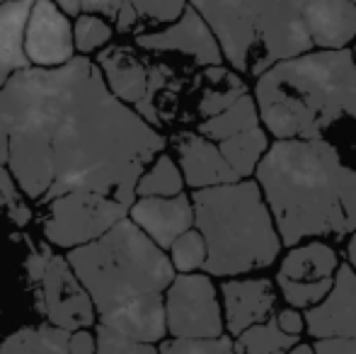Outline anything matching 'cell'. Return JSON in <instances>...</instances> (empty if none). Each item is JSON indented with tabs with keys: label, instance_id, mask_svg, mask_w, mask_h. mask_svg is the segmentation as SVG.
Listing matches in <instances>:
<instances>
[{
	"label": "cell",
	"instance_id": "obj_1",
	"mask_svg": "<svg viewBox=\"0 0 356 354\" xmlns=\"http://www.w3.org/2000/svg\"><path fill=\"white\" fill-rule=\"evenodd\" d=\"M5 129L37 127L51 141L54 184L42 202L66 192H95L124 207L165 136L109 92L102 71L88 56L54 68L27 66L0 88Z\"/></svg>",
	"mask_w": 356,
	"mask_h": 354
},
{
	"label": "cell",
	"instance_id": "obj_2",
	"mask_svg": "<svg viewBox=\"0 0 356 354\" xmlns=\"http://www.w3.org/2000/svg\"><path fill=\"white\" fill-rule=\"evenodd\" d=\"M257 182L284 246L356 231V166L323 138H279L257 163Z\"/></svg>",
	"mask_w": 356,
	"mask_h": 354
},
{
	"label": "cell",
	"instance_id": "obj_3",
	"mask_svg": "<svg viewBox=\"0 0 356 354\" xmlns=\"http://www.w3.org/2000/svg\"><path fill=\"white\" fill-rule=\"evenodd\" d=\"M254 104L277 138H320L337 119H356L352 49L305 51L257 76Z\"/></svg>",
	"mask_w": 356,
	"mask_h": 354
},
{
	"label": "cell",
	"instance_id": "obj_4",
	"mask_svg": "<svg viewBox=\"0 0 356 354\" xmlns=\"http://www.w3.org/2000/svg\"><path fill=\"white\" fill-rule=\"evenodd\" d=\"M192 207L207 243V274L235 277L269 267L279 257L282 238L257 182L238 179L194 189Z\"/></svg>",
	"mask_w": 356,
	"mask_h": 354
},
{
	"label": "cell",
	"instance_id": "obj_5",
	"mask_svg": "<svg viewBox=\"0 0 356 354\" xmlns=\"http://www.w3.org/2000/svg\"><path fill=\"white\" fill-rule=\"evenodd\" d=\"M213 32L223 58L257 78L274 63L313 49L303 0H187Z\"/></svg>",
	"mask_w": 356,
	"mask_h": 354
},
{
	"label": "cell",
	"instance_id": "obj_6",
	"mask_svg": "<svg viewBox=\"0 0 356 354\" xmlns=\"http://www.w3.org/2000/svg\"><path fill=\"white\" fill-rule=\"evenodd\" d=\"M66 260L99 316L134 298L163 293L175 279V267L165 250L131 218H122L99 238L71 248Z\"/></svg>",
	"mask_w": 356,
	"mask_h": 354
},
{
	"label": "cell",
	"instance_id": "obj_7",
	"mask_svg": "<svg viewBox=\"0 0 356 354\" xmlns=\"http://www.w3.org/2000/svg\"><path fill=\"white\" fill-rule=\"evenodd\" d=\"M27 272L42 296V311L51 325L80 330L95 325V306L90 293L75 277L66 257L54 255L49 248H37L27 257Z\"/></svg>",
	"mask_w": 356,
	"mask_h": 354
},
{
	"label": "cell",
	"instance_id": "obj_8",
	"mask_svg": "<svg viewBox=\"0 0 356 354\" xmlns=\"http://www.w3.org/2000/svg\"><path fill=\"white\" fill-rule=\"evenodd\" d=\"M44 204V238L58 248L85 246L129 216V207L95 192H66Z\"/></svg>",
	"mask_w": 356,
	"mask_h": 354
},
{
	"label": "cell",
	"instance_id": "obj_9",
	"mask_svg": "<svg viewBox=\"0 0 356 354\" xmlns=\"http://www.w3.org/2000/svg\"><path fill=\"white\" fill-rule=\"evenodd\" d=\"M165 325L172 337L211 340L223 335V311L209 274L184 272L165 289Z\"/></svg>",
	"mask_w": 356,
	"mask_h": 354
},
{
	"label": "cell",
	"instance_id": "obj_10",
	"mask_svg": "<svg viewBox=\"0 0 356 354\" xmlns=\"http://www.w3.org/2000/svg\"><path fill=\"white\" fill-rule=\"evenodd\" d=\"M337 252L327 243H308L298 246L282 260L277 284L291 308H313L332 289L337 272Z\"/></svg>",
	"mask_w": 356,
	"mask_h": 354
},
{
	"label": "cell",
	"instance_id": "obj_11",
	"mask_svg": "<svg viewBox=\"0 0 356 354\" xmlns=\"http://www.w3.org/2000/svg\"><path fill=\"white\" fill-rule=\"evenodd\" d=\"M75 54L73 24L54 0H34L24 24V56L29 66L54 68Z\"/></svg>",
	"mask_w": 356,
	"mask_h": 354
},
{
	"label": "cell",
	"instance_id": "obj_12",
	"mask_svg": "<svg viewBox=\"0 0 356 354\" xmlns=\"http://www.w3.org/2000/svg\"><path fill=\"white\" fill-rule=\"evenodd\" d=\"M8 166L15 184L29 199H44L54 184V151L49 136L37 127L10 129Z\"/></svg>",
	"mask_w": 356,
	"mask_h": 354
},
{
	"label": "cell",
	"instance_id": "obj_13",
	"mask_svg": "<svg viewBox=\"0 0 356 354\" xmlns=\"http://www.w3.org/2000/svg\"><path fill=\"white\" fill-rule=\"evenodd\" d=\"M136 47L145 49V51L184 54V56H192L199 66H220L223 63V54H220L213 32L189 3L182 10V15L165 29L136 34Z\"/></svg>",
	"mask_w": 356,
	"mask_h": 354
},
{
	"label": "cell",
	"instance_id": "obj_14",
	"mask_svg": "<svg viewBox=\"0 0 356 354\" xmlns=\"http://www.w3.org/2000/svg\"><path fill=\"white\" fill-rule=\"evenodd\" d=\"M66 15L92 13L109 22L119 34H129L143 24H170L182 15L187 0H54Z\"/></svg>",
	"mask_w": 356,
	"mask_h": 354
},
{
	"label": "cell",
	"instance_id": "obj_15",
	"mask_svg": "<svg viewBox=\"0 0 356 354\" xmlns=\"http://www.w3.org/2000/svg\"><path fill=\"white\" fill-rule=\"evenodd\" d=\"M305 328L313 337H349L356 340V272L349 265L337 267L327 296L305 313Z\"/></svg>",
	"mask_w": 356,
	"mask_h": 354
},
{
	"label": "cell",
	"instance_id": "obj_16",
	"mask_svg": "<svg viewBox=\"0 0 356 354\" xmlns=\"http://www.w3.org/2000/svg\"><path fill=\"white\" fill-rule=\"evenodd\" d=\"M129 216L163 250H168L175 238L194 226L192 199L184 192L175 197L134 199V204L129 207Z\"/></svg>",
	"mask_w": 356,
	"mask_h": 354
},
{
	"label": "cell",
	"instance_id": "obj_17",
	"mask_svg": "<svg viewBox=\"0 0 356 354\" xmlns=\"http://www.w3.org/2000/svg\"><path fill=\"white\" fill-rule=\"evenodd\" d=\"M175 153L179 161V172L184 177V184L192 189L216 187V184L238 182V175L230 170L225 158L220 156L218 146H213L207 136L194 131H182L172 138Z\"/></svg>",
	"mask_w": 356,
	"mask_h": 354
},
{
	"label": "cell",
	"instance_id": "obj_18",
	"mask_svg": "<svg viewBox=\"0 0 356 354\" xmlns=\"http://www.w3.org/2000/svg\"><path fill=\"white\" fill-rule=\"evenodd\" d=\"M225 306V323L230 335H240L245 328L257 325L272 313L277 293L269 279H230L220 287Z\"/></svg>",
	"mask_w": 356,
	"mask_h": 354
},
{
	"label": "cell",
	"instance_id": "obj_19",
	"mask_svg": "<svg viewBox=\"0 0 356 354\" xmlns=\"http://www.w3.org/2000/svg\"><path fill=\"white\" fill-rule=\"evenodd\" d=\"M303 22L313 47L347 49L356 39L352 0H303Z\"/></svg>",
	"mask_w": 356,
	"mask_h": 354
},
{
	"label": "cell",
	"instance_id": "obj_20",
	"mask_svg": "<svg viewBox=\"0 0 356 354\" xmlns=\"http://www.w3.org/2000/svg\"><path fill=\"white\" fill-rule=\"evenodd\" d=\"M99 323L122 335L131 337L136 342L155 345L168 335L165 325V298L163 293H150V296L134 298L124 306L99 316Z\"/></svg>",
	"mask_w": 356,
	"mask_h": 354
},
{
	"label": "cell",
	"instance_id": "obj_21",
	"mask_svg": "<svg viewBox=\"0 0 356 354\" xmlns=\"http://www.w3.org/2000/svg\"><path fill=\"white\" fill-rule=\"evenodd\" d=\"M109 92L124 104H138L148 90V68L129 47H107L95 61Z\"/></svg>",
	"mask_w": 356,
	"mask_h": 354
},
{
	"label": "cell",
	"instance_id": "obj_22",
	"mask_svg": "<svg viewBox=\"0 0 356 354\" xmlns=\"http://www.w3.org/2000/svg\"><path fill=\"white\" fill-rule=\"evenodd\" d=\"M34 0H3L0 3V88L13 73L29 66L24 56V24Z\"/></svg>",
	"mask_w": 356,
	"mask_h": 354
},
{
	"label": "cell",
	"instance_id": "obj_23",
	"mask_svg": "<svg viewBox=\"0 0 356 354\" xmlns=\"http://www.w3.org/2000/svg\"><path fill=\"white\" fill-rule=\"evenodd\" d=\"M0 354H71V330L56 325L19 328L0 342Z\"/></svg>",
	"mask_w": 356,
	"mask_h": 354
},
{
	"label": "cell",
	"instance_id": "obj_24",
	"mask_svg": "<svg viewBox=\"0 0 356 354\" xmlns=\"http://www.w3.org/2000/svg\"><path fill=\"white\" fill-rule=\"evenodd\" d=\"M252 127H259V112H257L254 99L245 92V95H240L233 104H228L223 112L204 119V122L199 124V134L207 136L209 141H223V138L243 134Z\"/></svg>",
	"mask_w": 356,
	"mask_h": 354
},
{
	"label": "cell",
	"instance_id": "obj_25",
	"mask_svg": "<svg viewBox=\"0 0 356 354\" xmlns=\"http://www.w3.org/2000/svg\"><path fill=\"white\" fill-rule=\"evenodd\" d=\"M267 148H269V138H267V134H264V129H259V127H252L243 134H235V136L223 138V141L218 143L220 156L225 158L230 170L240 179L250 177L257 170L259 158L267 153Z\"/></svg>",
	"mask_w": 356,
	"mask_h": 354
},
{
	"label": "cell",
	"instance_id": "obj_26",
	"mask_svg": "<svg viewBox=\"0 0 356 354\" xmlns=\"http://www.w3.org/2000/svg\"><path fill=\"white\" fill-rule=\"evenodd\" d=\"M204 83L207 86H204L202 99H199V114L202 117H213V114L223 112L240 95L248 92L245 83L235 73L225 71L220 66H209V71L204 73Z\"/></svg>",
	"mask_w": 356,
	"mask_h": 354
},
{
	"label": "cell",
	"instance_id": "obj_27",
	"mask_svg": "<svg viewBox=\"0 0 356 354\" xmlns=\"http://www.w3.org/2000/svg\"><path fill=\"white\" fill-rule=\"evenodd\" d=\"M298 342L296 335H289L277 325V321L257 323L245 328L233 342L235 354H286Z\"/></svg>",
	"mask_w": 356,
	"mask_h": 354
},
{
	"label": "cell",
	"instance_id": "obj_28",
	"mask_svg": "<svg viewBox=\"0 0 356 354\" xmlns=\"http://www.w3.org/2000/svg\"><path fill=\"white\" fill-rule=\"evenodd\" d=\"M184 187V177L179 172L177 163L165 153L150 161V168H145L136 182L138 197H175Z\"/></svg>",
	"mask_w": 356,
	"mask_h": 354
},
{
	"label": "cell",
	"instance_id": "obj_29",
	"mask_svg": "<svg viewBox=\"0 0 356 354\" xmlns=\"http://www.w3.org/2000/svg\"><path fill=\"white\" fill-rule=\"evenodd\" d=\"M114 37V27L104 17L92 13H80L75 15L73 24V44L80 54H92L107 47Z\"/></svg>",
	"mask_w": 356,
	"mask_h": 354
},
{
	"label": "cell",
	"instance_id": "obj_30",
	"mask_svg": "<svg viewBox=\"0 0 356 354\" xmlns=\"http://www.w3.org/2000/svg\"><path fill=\"white\" fill-rule=\"evenodd\" d=\"M170 250V262H172L175 269L179 272H197V269L204 267L207 262V243H204V236L197 231V228H189L182 236H177L172 241Z\"/></svg>",
	"mask_w": 356,
	"mask_h": 354
},
{
	"label": "cell",
	"instance_id": "obj_31",
	"mask_svg": "<svg viewBox=\"0 0 356 354\" xmlns=\"http://www.w3.org/2000/svg\"><path fill=\"white\" fill-rule=\"evenodd\" d=\"M92 354H158V350L153 345H148V342H136L99 323L97 330H95Z\"/></svg>",
	"mask_w": 356,
	"mask_h": 354
},
{
	"label": "cell",
	"instance_id": "obj_32",
	"mask_svg": "<svg viewBox=\"0 0 356 354\" xmlns=\"http://www.w3.org/2000/svg\"><path fill=\"white\" fill-rule=\"evenodd\" d=\"M158 354H235L233 342L228 337H211V340H184V337H175V340H165L160 345Z\"/></svg>",
	"mask_w": 356,
	"mask_h": 354
},
{
	"label": "cell",
	"instance_id": "obj_33",
	"mask_svg": "<svg viewBox=\"0 0 356 354\" xmlns=\"http://www.w3.org/2000/svg\"><path fill=\"white\" fill-rule=\"evenodd\" d=\"M0 202L5 204V211L17 226H27L32 221V209L22 202L19 187L15 184L10 170H5V166H0Z\"/></svg>",
	"mask_w": 356,
	"mask_h": 354
},
{
	"label": "cell",
	"instance_id": "obj_34",
	"mask_svg": "<svg viewBox=\"0 0 356 354\" xmlns=\"http://www.w3.org/2000/svg\"><path fill=\"white\" fill-rule=\"evenodd\" d=\"M315 354H356V340L349 337H325L315 342Z\"/></svg>",
	"mask_w": 356,
	"mask_h": 354
},
{
	"label": "cell",
	"instance_id": "obj_35",
	"mask_svg": "<svg viewBox=\"0 0 356 354\" xmlns=\"http://www.w3.org/2000/svg\"><path fill=\"white\" fill-rule=\"evenodd\" d=\"M274 321H277V325L282 328L284 332H289V335H296V337H298L300 332H303V328H305L303 313H298L296 308H286V311H279Z\"/></svg>",
	"mask_w": 356,
	"mask_h": 354
},
{
	"label": "cell",
	"instance_id": "obj_36",
	"mask_svg": "<svg viewBox=\"0 0 356 354\" xmlns=\"http://www.w3.org/2000/svg\"><path fill=\"white\" fill-rule=\"evenodd\" d=\"M95 352V335L88 328L71 330V354H92Z\"/></svg>",
	"mask_w": 356,
	"mask_h": 354
},
{
	"label": "cell",
	"instance_id": "obj_37",
	"mask_svg": "<svg viewBox=\"0 0 356 354\" xmlns=\"http://www.w3.org/2000/svg\"><path fill=\"white\" fill-rule=\"evenodd\" d=\"M8 151H10V134L5 124L0 122V166H8Z\"/></svg>",
	"mask_w": 356,
	"mask_h": 354
},
{
	"label": "cell",
	"instance_id": "obj_38",
	"mask_svg": "<svg viewBox=\"0 0 356 354\" xmlns=\"http://www.w3.org/2000/svg\"><path fill=\"white\" fill-rule=\"evenodd\" d=\"M347 257H349V267L356 272V233L349 238V246H347Z\"/></svg>",
	"mask_w": 356,
	"mask_h": 354
},
{
	"label": "cell",
	"instance_id": "obj_39",
	"mask_svg": "<svg viewBox=\"0 0 356 354\" xmlns=\"http://www.w3.org/2000/svg\"><path fill=\"white\" fill-rule=\"evenodd\" d=\"M286 354H315V350L310 345H298V342H296V345L291 347V350L286 352Z\"/></svg>",
	"mask_w": 356,
	"mask_h": 354
},
{
	"label": "cell",
	"instance_id": "obj_40",
	"mask_svg": "<svg viewBox=\"0 0 356 354\" xmlns=\"http://www.w3.org/2000/svg\"><path fill=\"white\" fill-rule=\"evenodd\" d=\"M354 61H356V47H354Z\"/></svg>",
	"mask_w": 356,
	"mask_h": 354
},
{
	"label": "cell",
	"instance_id": "obj_41",
	"mask_svg": "<svg viewBox=\"0 0 356 354\" xmlns=\"http://www.w3.org/2000/svg\"><path fill=\"white\" fill-rule=\"evenodd\" d=\"M352 3H354V5H356V0H352Z\"/></svg>",
	"mask_w": 356,
	"mask_h": 354
},
{
	"label": "cell",
	"instance_id": "obj_42",
	"mask_svg": "<svg viewBox=\"0 0 356 354\" xmlns=\"http://www.w3.org/2000/svg\"><path fill=\"white\" fill-rule=\"evenodd\" d=\"M0 3H3V0H0Z\"/></svg>",
	"mask_w": 356,
	"mask_h": 354
}]
</instances>
